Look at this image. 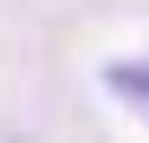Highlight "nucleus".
<instances>
[{"instance_id":"f257e3e1","label":"nucleus","mask_w":149,"mask_h":143,"mask_svg":"<svg viewBox=\"0 0 149 143\" xmlns=\"http://www.w3.org/2000/svg\"><path fill=\"white\" fill-rule=\"evenodd\" d=\"M97 78H104V91H110L130 117H143V124H149V59H110Z\"/></svg>"}]
</instances>
